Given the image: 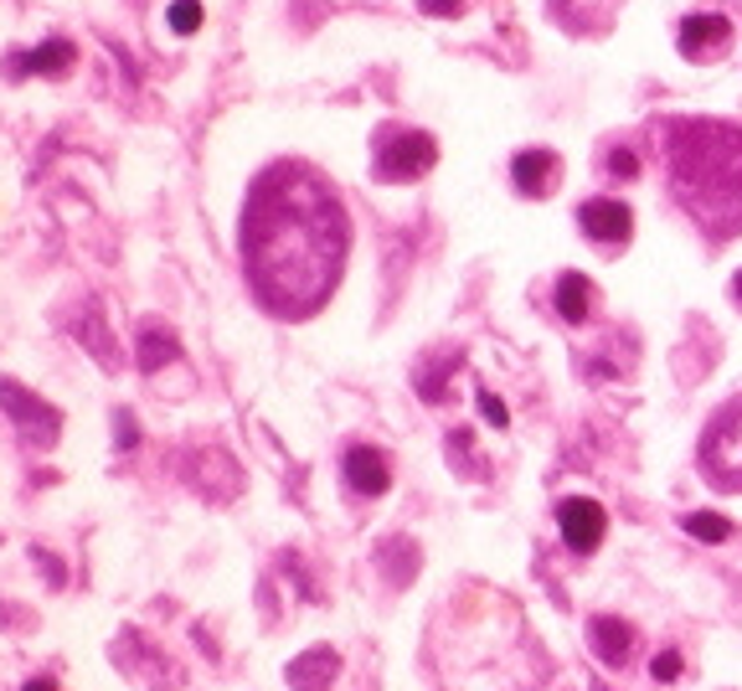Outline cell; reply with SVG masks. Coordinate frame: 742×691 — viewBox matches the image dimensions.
Wrapping results in <instances>:
<instances>
[{
    "mask_svg": "<svg viewBox=\"0 0 742 691\" xmlns=\"http://www.w3.org/2000/svg\"><path fill=\"white\" fill-rule=\"evenodd\" d=\"M243 264L274 316H315L346 264V207L310 166H274L243 207Z\"/></svg>",
    "mask_w": 742,
    "mask_h": 691,
    "instance_id": "cell-1",
    "label": "cell"
},
{
    "mask_svg": "<svg viewBox=\"0 0 742 691\" xmlns=\"http://www.w3.org/2000/svg\"><path fill=\"white\" fill-rule=\"evenodd\" d=\"M670 192L712 238L742 233V130L722 120L666 124Z\"/></svg>",
    "mask_w": 742,
    "mask_h": 691,
    "instance_id": "cell-2",
    "label": "cell"
},
{
    "mask_svg": "<svg viewBox=\"0 0 742 691\" xmlns=\"http://www.w3.org/2000/svg\"><path fill=\"white\" fill-rule=\"evenodd\" d=\"M701 470L717 491H728V496L742 491V398L712 413L707 434H701Z\"/></svg>",
    "mask_w": 742,
    "mask_h": 691,
    "instance_id": "cell-3",
    "label": "cell"
},
{
    "mask_svg": "<svg viewBox=\"0 0 742 691\" xmlns=\"http://www.w3.org/2000/svg\"><path fill=\"white\" fill-rule=\"evenodd\" d=\"M433 161H439V145H433L423 130H382V140H377V155H371L377 176L392 181V186L429 176Z\"/></svg>",
    "mask_w": 742,
    "mask_h": 691,
    "instance_id": "cell-4",
    "label": "cell"
},
{
    "mask_svg": "<svg viewBox=\"0 0 742 691\" xmlns=\"http://www.w3.org/2000/svg\"><path fill=\"white\" fill-rule=\"evenodd\" d=\"M681 58L691 62H717V58H728V47H732V21L722 11H697V16H686L681 21Z\"/></svg>",
    "mask_w": 742,
    "mask_h": 691,
    "instance_id": "cell-5",
    "label": "cell"
},
{
    "mask_svg": "<svg viewBox=\"0 0 742 691\" xmlns=\"http://www.w3.org/2000/svg\"><path fill=\"white\" fill-rule=\"evenodd\" d=\"M557 526H563V542L573 553H598V547H604V532H609V516H604L598 501L567 496L563 506H557Z\"/></svg>",
    "mask_w": 742,
    "mask_h": 691,
    "instance_id": "cell-6",
    "label": "cell"
},
{
    "mask_svg": "<svg viewBox=\"0 0 742 691\" xmlns=\"http://www.w3.org/2000/svg\"><path fill=\"white\" fill-rule=\"evenodd\" d=\"M0 408H6V413H11V419L21 423L31 439H42V444H52V439H58V423H62L58 408H47L42 398H31L21 382H0Z\"/></svg>",
    "mask_w": 742,
    "mask_h": 691,
    "instance_id": "cell-7",
    "label": "cell"
},
{
    "mask_svg": "<svg viewBox=\"0 0 742 691\" xmlns=\"http://www.w3.org/2000/svg\"><path fill=\"white\" fill-rule=\"evenodd\" d=\"M578 223H583V233H588L594 243L614 248V243H629L635 212L624 207V202H614V196H594V202H583V207H578Z\"/></svg>",
    "mask_w": 742,
    "mask_h": 691,
    "instance_id": "cell-8",
    "label": "cell"
},
{
    "mask_svg": "<svg viewBox=\"0 0 742 691\" xmlns=\"http://www.w3.org/2000/svg\"><path fill=\"white\" fill-rule=\"evenodd\" d=\"M346 485L357 496H382L387 485H392V460L382 450H371V444H357V450L346 454Z\"/></svg>",
    "mask_w": 742,
    "mask_h": 691,
    "instance_id": "cell-9",
    "label": "cell"
},
{
    "mask_svg": "<svg viewBox=\"0 0 742 691\" xmlns=\"http://www.w3.org/2000/svg\"><path fill=\"white\" fill-rule=\"evenodd\" d=\"M511 176H516L521 196H552L563 181V161H557V151H521Z\"/></svg>",
    "mask_w": 742,
    "mask_h": 691,
    "instance_id": "cell-10",
    "label": "cell"
},
{
    "mask_svg": "<svg viewBox=\"0 0 742 691\" xmlns=\"http://www.w3.org/2000/svg\"><path fill=\"white\" fill-rule=\"evenodd\" d=\"M73 58H78V47L68 42V37H47V42H42V47H31V52H16L11 73H16V78H27V73L62 78L68 68H73Z\"/></svg>",
    "mask_w": 742,
    "mask_h": 691,
    "instance_id": "cell-11",
    "label": "cell"
},
{
    "mask_svg": "<svg viewBox=\"0 0 742 691\" xmlns=\"http://www.w3.org/2000/svg\"><path fill=\"white\" fill-rule=\"evenodd\" d=\"M588 640H594V650H598V661L604 666H624L629 656H635V630L614 615L588 619Z\"/></svg>",
    "mask_w": 742,
    "mask_h": 691,
    "instance_id": "cell-12",
    "label": "cell"
},
{
    "mask_svg": "<svg viewBox=\"0 0 742 691\" xmlns=\"http://www.w3.org/2000/svg\"><path fill=\"white\" fill-rule=\"evenodd\" d=\"M336 671H341V656L326 646H315L305 650L295 666H289V687L295 691H330L336 687Z\"/></svg>",
    "mask_w": 742,
    "mask_h": 691,
    "instance_id": "cell-13",
    "label": "cell"
},
{
    "mask_svg": "<svg viewBox=\"0 0 742 691\" xmlns=\"http://www.w3.org/2000/svg\"><path fill=\"white\" fill-rule=\"evenodd\" d=\"M594 305H598L594 279H583V274H563V279H557V316L563 320L583 326V320L594 316Z\"/></svg>",
    "mask_w": 742,
    "mask_h": 691,
    "instance_id": "cell-14",
    "label": "cell"
},
{
    "mask_svg": "<svg viewBox=\"0 0 742 691\" xmlns=\"http://www.w3.org/2000/svg\"><path fill=\"white\" fill-rule=\"evenodd\" d=\"M171 357H176V336L161 331V326H150V331L140 336V372H161Z\"/></svg>",
    "mask_w": 742,
    "mask_h": 691,
    "instance_id": "cell-15",
    "label": "cell"
},
{
    "mask_svg": "<svg viewBox=\"0 0 742 691\" xmlns=\"http://www.w3.org/2000/svg\"><path fill=\"white\" fill-rule=\"evenodd\" d=\"M382 568H387V578H392V584H408V578L418 573V547H408L402 537H392L382 547Z\"/></svg>",
    "mask_w": 742,
    "mask_h": 691,
    "instance_id": "cell-16",
    "label": "cell"
},
{
    "mask_svg": "<svg viewBox=\"0 0 742 691\" xmlns=\"http://www.w3.org/2000/svg\"><path fill=\"white\" fill-rule=\"evenodd\" d=\"M460 367V351H444V357L433 361V367H423V377H418V392H423V403H444V377Z\"/></svg>",
    "mask_w": 742,
    "mask_h": 691,
    "instance_id": "cell-17",
    "label": "cell"
},
{
    "mask_svg": "<svg viewBox=\"0 0 742 691\" xmlns=\"http://www.w3.org/2000/svg\"><path fill=\"white\" fill-rule=\"evenodd\" d=\"M681 526H686V532H691V537H701V542H732V522H728V516L691 512Z\"/></svg>",
    "mask_w": 742,
    "mask_h": 691,
    "instance_id": "cell-18",
    "label": "cell"
},
{
    "mask_svg": "<svg viewBox=\"0 0 742 691\" xmlns=\"http://www.w3.org/2000/svg\"><path fill=\"white\" fill-rule=\"evenodd\" d=\"M171 31L196 37V31H202V0H176V6H171Z\"/></svg>",
    "mask_w": 742,
    "mask_h": 691,
    "instance_id": "cell-19",
    "label": "cell"
},
{
    "mask_svg": "<svg viewBox=\"0 0 742 691\" xmlns=\"http://www.w3.org/2000/svg\"><path fill=\"white\" fill-rule=\"evenodd\" d=\"M604 166H609L614 181H635L639 176V155L629 151V145H614V151L604 155Z\"/></svg>",
    "mask_w": 742,
    "mask_h": 691,
    "instance_id": "cell-20",
    "label": "cell"
},
{
    "mask_svg": "<svg viewBox=\"0 0 742 691\" xmlns=\"http://www.w3.org/2000/svg\"><path fill=\"white\" fill-rule=\"evenodd\" d=\"M681 671H686L681 650H660V656L650 661V677H655V681H681Z\"/></svg>",
    "mask_w": 742,
    "mask_h": 691,
    "instance_id": "cell-21",
    "label": "cell"
},
{
    "mask_svg": "<svg viewBox=\"0 0 742 691\" xmlns=\"http://www.w3.org/2000/svg\"><path fill=\"white\" fill-rule=\"evenodd\" d=\"M480 413H485V423H495V429L511 423V413H505V403L495 398V392H480Z\"/></svg>",
    "mask_w": 742,
    "mask_h": 691,
    "instance_id": "cell-22",
    "label": "cell"
},
{
    "mask_svg": "<svg viewBox=\"0 0 742 691\" xmlns=\"http://www.w3.org/2000/svg\"><path fill=\"white\" fill-rule=\"evenodd\" d=\"M120 434H114V444H120V450H134V444H140V429H134V413H120Z\"/></svg>",
    "mask_w": 742,
    "mask_h": 691,
    "instance_id": "cell-23",
    "label": "cell"
},
{
    "mask_svg": "<svg viewBox=\"0 0 742 691\" xmlns=\"http://www.w3.org/2000/svg\"><path fill=\"white\" fill-rule=\"evenodd\" d=\"M423 11L429 16H449V11L460 16V0H423Z\"/></svg>",
    "mask_w": 742,
    "mask_h": 691,
    "instance_id": "cell-24",
    "label": "cell"
},
{
    "mask_svg": "<svg viewBox=\"0 0 742 691\" xmlns=\"http://www.w3.org/2000/svg\"><path fill=\"white\" fill-rule=\"evenodd\" d=\"M21 691H58V681H52V677H37V681H27Z\"/></svg>",
    "mask_w": 742,
    "mask_h": 691,
    "instance_id": "cell-25",
    "label": "cell"
},
{
    "mask_svg": "<svg viewBox=\"0 0 742 691\" xmlns=\"http://www.w3.org/2000/svg\"><path fill=\"white\" fill-rule=\"evenodd\" d=\"M732 300H738V305H742V269H738V274H732Z\"/></svg>",
    "mask_w": 742,
    "mask_h": 691,
    "instance_id": "cell-26",
    "label": "cell"
},
{
    "mask_svg": "<svg viewBox=\"0 0 742 691\" xmlns=\"http://www.w3.org/2000/svg\"><path fill=\"white\" fill-rule=\"evenodd\" d=\"M594 691H609V687H604V681H598V687H594Z\"/></svg>",
    "mask_w": 742,
    "mask_h": 691,
    "instance_id": "cell-27",
    "label": "cell"
}]
</instances>
